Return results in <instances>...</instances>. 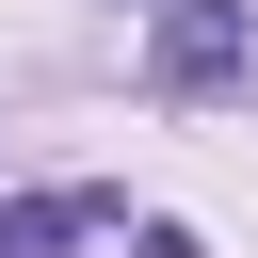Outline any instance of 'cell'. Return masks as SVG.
I'll return each instance as SVG.
<instances>
[{"mask_svg": "<svg viewBox=\"0 0 258 258\" xmlns=\"http://www.w3.org/2000/svg\"><path fill=\"white\" fill-rule=\"evenodd\" d=\"M145 81H161V97H242V81H258V16H242V0H161Z\"/></svg>", "mask_w": 258, "mask_h": 258, "instance_id": "6da1fadb", "label": "cell"}, {"mask_svg": "<svg viewBox=\"0 0 258 258\" xmlns=\"http://www.w3.org/2000/svg\"><path fill=\"white\" fill-rule=\"evenodd\" d=\"M129 258H194V226H129Z\"/></svg>", "mask_w": 258, "mask_h": 258, "instance_id": "3957f363", "label": "cell"}, {"mask_svg": "<svg viewBox=\"0 0 258 258\" xmlns=\"http://www.w3.org/2000/svg\"><path fill=\"white\" fill-rule=\"evenodd\" d=\"M81 226H113V194H0V258H48Z\"/></svg>", "mask_w": 258, "mask_h": 258, "instance_id": "7a4b0ae2", "label": "cell"}]
</instances>
